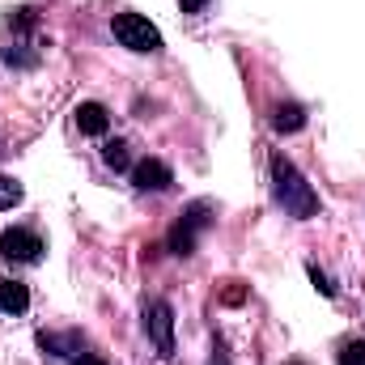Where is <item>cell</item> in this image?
Listing matches in <instances>:
<instances>
[{"label": "cell", "mask_w": 365, "mask_h": 365, "mask_svg": "<svg viewBox=\"0 0 365 365\" xmlns=\"http://www.w3.org/2000/svg\"><path fill=\"white\" fill-rule=\"evenodd\" d=\"M179 225H182V230H191V234L200 238V234L212 225V204H208V200H195V204H187V208H182V217H179Z\"/></svg>", "instance_id": "cell-8"}, {"label": "cell", "mask_w": 365, "mask_h": 365, "mask_svg": "<svg viewBox=\"0 0 365 365\" xmlns=\"http://www.w3.org/2000/svg\"><path fill=\"white\" fill-rule=\"evenodd\" d=\"M77 128H81L86 136H106L110 110H106L102 102H81V106H77Z\"/></svg>", "instance_id": "cell-6"}, {"label": "cell", "mask_w": 365, "mask_h": 365, "mask_svg": "<svg viewBox=\"0 0 365 365\" xmlns=\"http://www.w3.org/2000/svg\"><path fill=\"white\" fill-rule=\"evenodd\" d=\"M166 247H170L175 255H191V251H195V234H191V230H182V225H175V230H170V238H166Z\"/></svg>", "instance_id": "cell-12"}, {"label": "cell", "mask_w": 365, "mask_h": 365, "mask_svg": "<svg viewBox=\"0 0 365 365\" xmlns=\"http://www.w3.org/2000/svg\"><path fill=\"white\" fill-rule=\"evenodd\" d=\"M13 204H21V182L9 179V175H0V212L13 208Z\"/></svg>", "instance_id": "cell-13"}, {"label": "cell", "mask_w": 365, "mask_h": 365, "mask_svg": "<svg viewBox=\"0 0 365 365\" xmlns=\"http://www.w3.org/2000/svg\"><path fill=\"white\" fill-rule=\"evenodd\" d=\"M145 331L153 336L162 357H175V310H170V302H149L145 306Z\"/></svg>", "instance_id": "cell-4"}, {"label": "cell", "mask_w": 365, "mask_h": 365, "mask_svg": "<svg viewBox=\"0 0 365 365\" xmlns=\"http://www.w3.org/2000/svg\"><path fill=\"white\" fill-rule=\"evenodd\" d=\"M38 344H43V353H51V357H81L86 353V344L77 340V336H38Z\"/></svg>", "instance_id": "cell-10"}, {"label": "cell", "mask_w": 365, "mask_h": 365, "mask_svg": "<svg viewBox=\"0 0 365 365\" xmlns=\"http://www.w3.org/2000/svg\"><path fill=\"white\" fill-rule=\"evenodd\" d=\"M272 195H276V204H280L289 217H297V221L319 217V195H314V187L302 179V170H297L284 153L272 158Z\"/></svg>", "instance_id": "cell-1"}, {"label": "cell", "mask_w": 365, "mask_h": 365, "mask_svg": "<svg viewBox=\"0 0 365 365\" xmlns=\"http://www.w3.org/2000/svg\"><path fill=\"white\" fill-rule=\"evenodd\" d=\"M0 310L4 314H26L30 310V289L21 280H0Z\"/></svg>", "instance_id": "cell-7"}, {"label": "cell", "mask_w": 365, "mask_h": 365, "mask_svg": "<svg viewBox=\"0 0 365 365\" xmlns=\"http://www.w3.org/2000/svg\"><path fill=\"white\" fill-rule=\"evenodd\" d=\"M43 251H47L43 238L26 225H13V230L0 234V259H9V264H38Z\"/></svg>", "instance_id": "cell-3"}, {"label": "cell", "mask_w": 365, "mask_h": 365, "mask_svg": "<svg viewBox=\"0 0 365 365\" xmlns=\"http://www.w3.org/2000/svg\"><path fill=\"white\" fill-rule=\"evenodd\" d=\"M170 182H175V170L162 158H145V162L132 166V187L136 191H166Z\"/></svg>", "instance_id": "cell-5"}, {"label": "cell", "mask_w": 365, "mask_h": 365, "mask_svg": "<svg viewBox=\"0 0 365 365\" xmlns=\"http://www.w3.org/2000/svg\"><path fill=\"white\" fill-rule=\"evenodd\" d=\"M306 272H310V280H314V289H319L323 297H336V280H331V276L323 272L319 264H306Z\"/></svg>", "instance_id": "cell-14"}, {"label": "cell", "mask_w": 365, "mask_h": 365, "mask_svg": "<svg viewBox=\"0 0 365 365\" xmlns=\"http://www.w3.org/2000/svg\"><path fill=\"white\" fill-rule=\"evenodd\" d=\"M110 34L119 38V47H128V51H136V56L162 51V30H158L149 17H140V13H115Z\"/></svg>", "instance_id": "cell-2"}, {"label": "cell", "mask_w": 365, "mask_h": 365, "mask_svg": "<svg viewBox=\"0 0 365 365\" xmlns=\"http://www.w3.org/2000/svg\"><path fill=\"white\" fill-rule=\"evenodd\" d=\"M272 128L284 136V132H302L306 128V110L297 106V102H280L272 110Z\"/></svg>", "instance_id": "cell-9"}, {"label": "cell", "mask_w": 365, "mask_h": 365, "mask_svg": "<svg viewBox=\"0 0 365 365\" xmlns=\"http://www.w3.org/2000/svg\"><path fill=\"white\" fill-rule=\"evenodd\" d=\"M9 26H13V30L34 26V9H13V13H9Z\"/></svg>", "instance_id": "cell-16"}, {"label": "cell", "mask_w": 365, "mask_h": 365, "mask_svg": "<svg viewBox=\"0 0 365 365\" xmlns=\"http://www.w3.org/2000/svg\"><path fill=\"white\" fill-rule=\"evenodd\" d=\"M204 4H208V0H179V9H182V13H200Z\"/></svg>", "instance_id": "cell-17"}, {"label": "cell", "mask_w": 365, "mask_h": 365, "mask_svg": "<svg viewBox=\"0 0 365 365\" xmlns=\"http://www.w3.org/2000/svg\"><path fill=\"white\" fill-rule=\"evenodd\" d=\"M289 365H302V361H289Z\"/></svg>", "instance_id": "cell-19"}, {"label": "cell", "mask_w": 365, "mask_h": 365, "mask_svg": "<svg viewBox=\"0 0 365 365\" xmlns=\"http://www.w3.org/2000/svg\"><path fill=\"white\" fill-rule=\"evenodd\" d=\"M102 162L110 170H132V153H128V140H106L102 145Z\"/></svg>", "instance_id": "cell-11"}, {"label": "cell", "mask_w": 365, "mask_h": 365, "mask_svg": "<svg viewBox=\"0 0 365 365\" xmlns=\"http://www.w3.org/2000/svg\"><path fill=\"white\" fill-rule=\"evenodd\" d=\"M77 365H106V361H102V357H93V353H81V357H77Z\"/></svg>", "instance_id": "cell-18"}, {"label": "cell", "mask_w": 365, "mask_h": 365, "mask_svg": "<svg viewBox=\"0 0 365 365\" xmlns=\"http://www.w3.org/2000/svg\"><path fill=\"white\" fill-rule=\"evenodd\" d=\"M340 365H365V340H349L340 349Z\"/></svg>", "instance_id": "cell-15"}]
</instances>
